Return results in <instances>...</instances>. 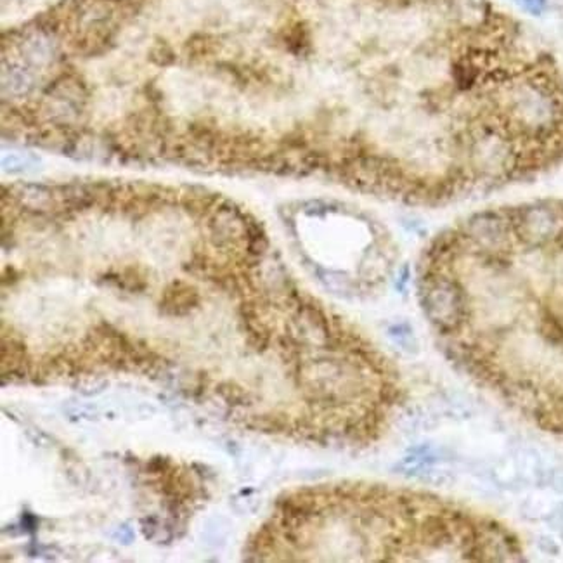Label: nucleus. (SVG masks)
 Here are the masks:
<instances>
[{
    "mask_svg": "<svg viewBox=\"0 0 563 563\" xmlns=\"http://www.w3.org/2000/svg\"><path fill=\"white\" fill-rule=\"evenodd\" d=\"M199 303V293L184 281H174L163 293L160 310L165 316H186Z\"/></svg>",
    "mask_w": 563,
    "mask_h": 563,
    "instance_id": "4",
    "label": "nucleus"
},
{
    "mask_svg": "<svg viewBox=\"0 0 563 563\" xmlns=\"http://www.w3.org/2000/svg\"><path fill=\"white\" fill-rule=\"evenodd\" d=\"M496 105L511 134L541 136L560 120V102L546 84L532 78L506 82L497 89Z\"/></svg>",
    "mask_w": 563,
    "mask_h": 563,
    "instance_id": "3",
    "label": "nucleus"
},
{
    "mask_svg": "<svg viewBox=\"0 0 563 563\" xmlns=\"http://www.w3.org/2000/svg\"><path fill=\"white\" fill-rule=\"evenodd\" d=\"M21 203H25L28 208L37 210V212H44V210L53 206L54 199L49 188L37 184H25L21 186Z\"/></svg>",
    "mask_w": 563,
    "mask_h": 563,
    "instance_id": "5",
    "label": "nucleus"
},
{
    "mask_svg": "<svg viewBox=\"0 0 563 563\" xmlns=\"http://www.w3.org/2000/svg\"><path fill=\"white\" fill-rule=\"evenodd\" d=\"M217 51V40L212 35H195L186 44V53L195 60L212 56Z\"/></svg>",
    "mask_w": 563,
    "mask_h": 563,
    "instance_id": "6",
    "label": "nucleus"
},
{
    "mask_svg": "<svg viewBox=\"0 0 563 563\" xmlns=\"http://www.w3.org/2000/svg\"><path fill=\"white\" fill-rule=\"evenodd\" d=\"M35 165L33 158L21 153H9L2 157V168L8 174H25Z\"/></svg>",
    "mask_w": 563,
    "mask_h": 563,
    "instance_id": "7",
    "label": "nucleus"
},
{
    "mask_svg": "<svg viewBox=\"0 0 563 563\" xmlns=\"http://www.w3.org/2000/svg\"><path fill=\"white\" fill-rule=\"evenodd\" d=\"M515 2L532 16L544 15L548 9V0H515Z\"/></svg>",
    "mask_w": 563,
    "mask_h": 563,
    "instance_id": "9",
    "label": "nucleus"
},
{
    "mask_svg": "<svg viewBox=\"0 0 563 563\" xmlns=\"http://www.w3.org/2000/svg\"><path fill=\"white\" fill-rule=\"evenodd\" d=\"M150 57L154 64H160V66H168V64H172L175 61L174 51H172V47L165 40H157L153 44Z\"/></svg>",
    "mask_w": 563,
    "mask_h": 563,
    "instance_id": "8",
    "label": "nucleus"
},
{
    "mask_svg": "<svg viewBox=\"0 0 563 563\" xmlns=\"http://www.w3.org/2000/svg\"><path fill=\"white\" fill-rule=\"evenodd\" d=\"M420 302L445 357L537 430L563 442V213L537 236L438 234L421 260Z\"/></svg>",
    "mask_w": 563,
    "mask_h": 563,
    "instance_id": "1",
    "label": "nucleus"
},
{
    "mask_svg": "<svg viewBox=\"0 0 563 563\" xmlns=\"http://www.w3.org/2000/svg\"><path fill=\"white\" fill-rule=\"evenodd\" d=\"M264 560L517 562L520 541L490 515L418 489H305L283 497L255 541Z\"/></svg>",
    "mask_w": 563,
    "mask_h": 563,
    "instance_id": "2",
    "label": "nucleus"
}]
</instances>
